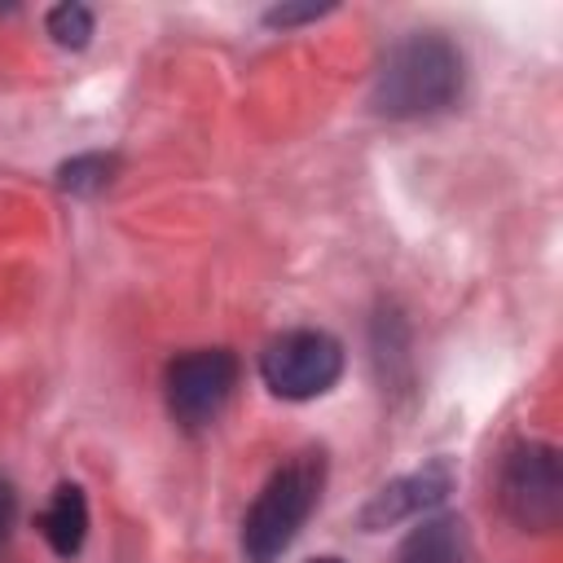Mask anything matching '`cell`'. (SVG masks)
I'll return each mask as SVG.
<instances>
[{
  "label": "cell",
  "mask_w": 563,
  "mask_h": 563,
  "mask_svg": "<svg viewBox=\"0 0 563 563\" xmlns=\"http://www.w3.org/2000/svg\"><path fill=\"white\" fill-rule=\"evenodd\" d=\"M92 26H97V18H92V9L79 4V0H62V4H53L48 18H44V31L53 35V44H57V48H75V53L88 48Z\"/></svg>",
  "instance_id": "30bf717a"
},
{
  "label": "cell",
  "mask_w": 563,
  "mask_h": 563,
  "mask_svg": "<svg viewBox=\"0 0 563 563\" xmlns=\"http://www.w3.org/2000/svg\"><path fill=\"white\" fill-rule=\"evenodd\" d=\"M462 97V53L435 31H413L387 48L374 75V110L387 119H422Z\"/></svg>",
  "instance_id": "6da1fadb"
},
{
  "label": "cell",
  "mask_w": 563,
  "mask_h": 563,
  "mask_svg": "<svg viewBox=\"0 0 563 563\" xmlns=\"http://www.w3.org/2000/svg\"><path fill=\"white\" fill-rule=\"evenodd\" d=\"M114 167H119L114 154H75L57 167V189L75 198H92L114 180Z\"/></svg>",
  "instance_id": "9c48e42d"
},
{
  "label": "cell",
  "mask_w": 563,
  "mask_h": 563,
  "mask_svg": "<svg viewBox=\"0 0 563 563\" xmlns=\"http://www.w3.org/2000/svg\"><path fill=\"white\" fill-rule=\"evenodd\" d=\"M400 563H471V541H466L462 519H453V515L422 519L405 537Z\"/></svg>",
  "instance_id": "ba28073f"
},
{
  "label": "cell",
  "mask_w": 563,
  "mask_h": 563,
  "mask_svg": "<svg viewBox=\"0 0 563 563\" xmlns=\"http://www.w3.org/2000/svg\"><path fill=\"white\" fill-rule=\"evenodd\" d=\"M497 493L506 515L523 532H550L563 515V462L545 440H519L497 475Z\"/></svg>",
  "instance_id": "277c9868"
},
{
  "label": "cell",
  "mask_w": 563,
  "mask_h": 563,
  "mask_svg": "<svg viewBox=\"0 0 563 563\" xmlns=\"http://www.w3.org/2000/svg\"><path fill=\"white\" fill-rule=\"evenodd\" d=\"M321 488H325V453L321 449H303L290 462H282L242 515L246 563H277L290 550V541L299 537V528L308 523V515L317 510Z\"/></svg>",
  "instance_id": "7a4b0ae2"
},
{
  "label": "cell",
  "mask_w": 563,
  "mask_h": 563,
  "mask_svg": "<svg viewBox=\"0 0 563 563\" xmlns=\"http://www.w3.org/2000/svg\"><path fill=\"white\" fill-rule=\"evenodd\" d=\"M9 523H13V488H9L4 479H0V541H4Z\"/></svg>",
  "instance_id": "7c38bea8"
},
{
  "label": "cell",
  "mask_w": 563,
  "mask_h": 563,
  "mask_svg": "<svg viewBox=\"0 0 563 563\" xmlns=\"http://www.w3.org/2000/svg\"><path fill=\"white\" fill-rule=\"evenodd\" d=\"M260 378L277 400H317L343 378V343L330 330H286L264 343Z\"/></svg>",
  "instance_id": "3957f363"
},
{
  "label": "cell",
  "mask_w": 563,
  "mask_h": 563,
  "mask_svg": "<svg viewBox=\"0 0 563 563\" xmlns=\"http://www.w3.org/2000/svg\"><path fill=\"white\" fill-rule=\"evenodd\" d=\"M233 387H238V356L229 347H194V352H180L167 365V374H163L167 409L189 431L207 427L229 405Z\"/></svg>",
  "instance_id": "5b68a950"
},
{
  "label": "cell",
  "mask_w": 563,
  "mask_h": 563,
  "mask_svg": "<svg viewBox=\"0 0 563 563\" xmlns=\"http://www.w3.org/2000/svg\"><path fill=\"white\" fill-rule=\"evenodd\" d=\"M334 4H273V9H264V26H282V31H290V26H299V22H317V18H325Z\"/></svg>",
  "instance_id": "8fae6325"
},
{
  "label": "cell",
  "mask_w": 563,
  "mask_h": 563,
  "mask_svg": "<svg viewBox=\"0 0 563 563\" xmlns=\"http://www.w3.org/2000/svg\"><path fill=\"white\" fill-rule=\"evenodd\" d=\"M457 488V471L449 457H431L422 462L418 471H405L396 479H387L356 515L361 532H383V528H396L405 519H422L431 510H440L449 501V493Z\"/></svg>",
  "instance_id": "8992f818"
},
{
  "label": "cell",
  "mask_w": 563,
  "mask_h": 563,
  "mask_svg": "<svg viewBox=\"0 0 563 563\" xmlns=\"http://www.w3.org/2000/svg\"><path fill=\"white\" fill-rule=\"evenodd\" d=\"M40 537L53 545L57 559H75L88 541V497L79 484L62 479L48 497V506L40 510Z\"/></svg>",
  "instance_id": "52a82bcc"
},
{
  "label": "cell",
  "mask_w": 563,
  "mask_h": 563,
  "mask_svg": "<svg viewBox=\"0 0 563 563\" xmlns=\"http://www.w3.org/2000/svg\"><path fill=\"white\" fill-rule=\"evenodd\" d=\"M308 563H343V559H334V554H321V559H308Z\"/></svg>",
  "instance_id": "4fadbf2b"
}]
</instances>
